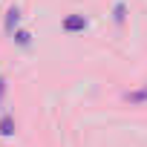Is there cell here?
<instances>
[{"mask_svg": "<svg viewBox=\"0 0 147 147\" xmlns=\"http://www.w3.org/2000/svg\"><path fill=\"white\" fill-rule=\"evenodd\" d=\"M63 29L66 32H81V29H87V18L84 15H69L63 20Z\"/></svg>", "mask_w": 147, "mask_h": 147, "instance_id": "6da1fadb", "label": "cell"}, {"mask_svg": "<svg viewBox=\"0 0 147 147\" xmlns=\"http://www.w3.org/2000/svg\"><path fill=\"white\" fill-rule=\"evenodd\" d=\"M124 101H130V104H147V84H144L141 90L127 92V95H124Z\"/></svg>", "mask_w": 147, "mask_h": 147, "instance_id": "7a4b0ae2", "label": "cell"}, {"mask_svg": "<svg viewBox=\"0 0 147 147\" xmlns=\"http://www.w3.org/2000/svg\"><path fill=\"white\" fill-rule=\"evenodd\" d=\"M20 23V12L18 9H9V15H6V32L9 35H15V26Z\"/></svg>", "mask_w": 147, "mask_h": 147, "instance_id": "3957f363", "label": "cell"}, {"mask_svg": "<svg viewBox=\"0 0 147 147\" xmlns=\"http://www.w3.org/2000/svg\"><path fill=\"white\" fill-rule=\"evenodd\" d=\"M0 133H3V136H12L15 133V121L9 115H3V121H0Z\"/></svg>", "mask_w": 147, "mask_h": 147, "instance_id": "277c9868", "label": "cell"}, {"mask_svg": "<svg viewBox=\"0 0 147 147\" xmlns=\"http://www.w3.org/2000/svg\"><path fill=\"white\" fill-rule=\"evenodd\" d=\"M15 40L20 46H29V32H15Z\"/></svg>", "mask_w": 147, "mask_h": 147, "instance_id": "5b68a950", "label": "cell"}, {"mask_svg": "<svg viewBox=\"0 0 147 147\" xmlns=\"http://www.w3.org/2000/svg\"><path fill=\"white\" fill-rule=\"evenodd\" d=\"M115 20H118V23H121V20H124V6H121V3H118V6H115Z\"/></svg>", "mask_w": 147, "mask_h": 147, "instance_id": "8992f818", "label": "cell"}]
</instances>
